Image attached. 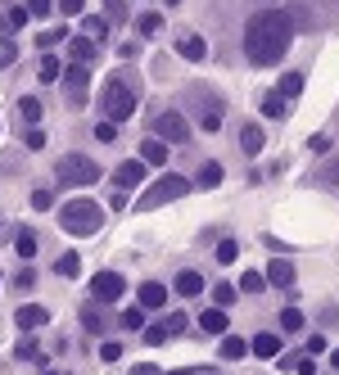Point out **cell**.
Masks as SVG:
<instances>
[{
	"instance_id": "cell-1",
	"label": "cell",
	"mask_w": 339,
	"mask_h": 375,
	"mask_svg": "<svg viewBox=\"0 0 339 375\" xmlns=\"http://www.w3.org/2000/svg\"><path fill=\"white\" fill-rule=\"evenodd\" d=\"M289 41H294V14H285V9H258L245 27V54H249L254 68L280 64Z\"/></svg>"
},
{
	"instance_id": "cell-2",
	"label": "cell",
	"mask_w": 339,
	"mask_h": 375,
	"mask_svg": "<svg viewBox=\"0 0 339 375\" xmlns=\"http://www.w3.org/2000/svg\"><path fill=\"white\" fill-rule=\"evenodd\" d=\"M136 104H140V82L131 73H113L100 91V113L109 122H127L136 113Z\"/></svg>"
},
{
	"instance_id": "cell-3",
	"label": "cell",
	"mask_w": 339,
	"mask_h": 375,
	"mask_svg": "<svg viewBox=\"0 0 339 375\" xmlns=\"http://www.w3.org/2000/svg\"><path fill=\"white\" fill-rule=\"evenodd\" d=\"M59 226L68 235H95V230L104 226V208L95 204V199H68L59 208Z\"/></svg>"
},
{
	"instance_id": "cell-4",
	"label": "cell",
	"mask_w": 339,
	"mask_h": 375,
	"mask_svg": "<svg viewBox=\"0 0 339 375\" xmlns=\"http://www.w3.org/2000/svg\"><path fill=\"white\" fill-rule=\"evenodd\" d=\"M55 177H59V186H95L100 181V163L86 159V154H64L55 163Z\"/></svg>"
},
{
	"instance_id": "cell-5",
	"label": "cell",
	"mask_w": 339,
	"mask_h": 375,
	"mask_svg": "<svg viewBox=\"0 0 339 375\" xmlns=\"http://www.w3.org/2000/svg\"><path fill=\"white\" fill-rule=\"evenodd\" d=\"M181 195H190V181L186 177H177V172H172V177H159L140 199H136V213H150V208L172 204V199H181Z\"/></svg>"
},
{
	"instance_id": "cell-6",
	"label": "cell",
	"mask_w": 339,
	"mask_h": 375,
	"mask_svg": "<svg viewBox=\"0 0 339 375\" xmlns=\"http://www.w3.org/2000/svg\"><path fill=\"white\" fill-rule=\"evenodd\" d=\"M154 136H159L163 145H168V140L172 145H186L190 140V122L181 118L177 109H163V113H154Z\"/></svg>"
},
{
	"instance_id": "cell-7",
	"label": "cell",
	"mask_w": 339,
	"mask_h": 375,
	"mask_svg": "<svg viewBox=\"0 0 339 375\" xmlns=\"http://www.w3.org/2000/svg\"><path fill=\"white\" fill-rule=\"evenodd\" d=\"M86 91H91V68H86V64H68V68H64V95H68V104L82 109Z\"/></svg>"
},
{
	"instance_id": "cell-8",
	"label": "cell",
	"mask_w": 339,
	"mask_h": 375,
	"mask_svg": "<svg viewBox=\"0 0 339 375\" xmlns=\"http://www.w3.org/2000/svg\"><path fill=\"white\" fill-rule=\"evenodd\" d=\"M122 290H127V281H122L118 272H100V276L91 281V299H95V303H118Z\"/></svg>"
},
{
	"instance_id": "cell-9",
	"label": "cell",
	"mask_w": 339,
	"mask_h": 375,
	"mask_svg": "<svg viewBox=\"0 0 339 375\" xmlns=\"http://www.w3.org/2000/svg\"><path fill=\"white\" fill-rule=\"evenodd\" d=\"M140 181H145V163L140 159H127V163L113 168V186L118 190H131V186H140Z\"/></svg>"
},
{
	"instance_id": "cell-10",
	"label": "cell",
	"mask_w": 339,
	"mask_h": 375,
	"mask_svg": "<svg viewBox=\"0 0 339 375\" xmlns=\"http://www.w3.org/2000/svg\"><path fill=\"white\" fill-rule=\"evenodd\" d=\"M263 276H267V285H276V290H289V285H294V263H289V258H271Z\"/></svg>"
},
{
	"instance_id": "cell-11",
	"label": "cell",
	"mask_w": 339,
	"mask_h": 375,
	"mask_svg": "<svg viewBox=\"0 0 339 375\" xmlns=\"http://www.w3.org/2000/svg\"><path fill=\"white\" fill-rule=\"evenodd\" d=\"M14 321H18V330H23V334H32V330H41V325L50 321V312H45L41 303H27V307H18Z\"/></svg>"
},
{
	"instance_id": "cell-12",
	"label": "cell",
	"mask_w": 339,
	"mask_h": 375,
	"mask_svg": "<svg viewBox=\"0 0 339 375\" xmlns=\"http://www.w3.org/2000/svg\"><path fill=\"white\" fill-rule=\"evenodd\" d=\"M263 145H267L263 127H258V122H245V127H240V154L254 159V154H263Z\"/></svg>"
},
{
	"instance_id": "cell-13",
	"label": "cell",
	"mask_w": 339,
	"mask_h": 375,
	"mask_svg": "<svg viewBox=\"0 0 339 375\" xmlns=\"http://www.w3.org/2000/svg\"><path fill=\"white\" fill-rule=\"evenodd\" d=\"M177 54H181V59H190V64H199L203 54H208V41H203L199 32H186V36H177Z\"/></svg>"
},
{
	"instance_id": "cell-14",
	"label": "cell",
	"mask_w": 339,
	"mask_h": 375,
	"mask_svg": "<svg viewBox=\"0 0 339 375\" xmlns=\"http://www.w3.org/2000/svg\"><path fill=\"white\" fill-rule=\"evenodd\" d=\"M136 303H140V307H163V303H168V285L145 281L140 290H136Z\"/></svg>"
},
{
	"instance_id": "cell-15",
	"label": "cell",
	"mask_w": 339,
	"mask_h": 375,
	"mask_svg": "<svg viewBox=\"0 0 339 375\" xmlns=\"http://www.w3.org/2000/svg\"><path fill=\"white\" fill-rule=\"evenodd\" d=\"M140 163H145V168H163V163H168V145H163L159 136H150L140 145Z\"/></svg>"
},
{
	"instance_id": "cell-16",
	"label": "cell",
	"mask_w": 339,
	"mask_h": 375,
	"mask_svg": "<svg viewBox=\"0 0 339 375\" xmlns=\"http://www.w3.org/2000/svg\"><path fill=\"white\" fill-rule=\"evenodd\" d=\"M249 353H258V358H280V334H271V330L254 334V339H249Z\"/></svg>"
},
{
	"instance_id": "cell-17",
	"label": "cell",
	"mask_w": 339,
	"mask_h": 375,
	"mask_svg": "<svg viewBox=\"0 0 339 375\" xmlns=\"http://www.w3.org/2000/svg\"><path fill=\"white\" fill-rule=\"evenodd\" d=\"M199 127L203 131H217L222 127V100H212V95H208V100H199Z\"/></svg>"
},
{
	"instance_id": "cell-18",
	"label": "cell",
	"mask_w": 339,
	"mask_h": 375,
	"mask_svg": "<svg viewBox=\"0 0 339 375\" xmlns=\"http://www.w3.org/2000/svg\"><path fill=\"white\" fill-rule=\"evenodd\" d=\"M199 330L203 334H226V307H203Z\"/></svg>"
},
{
	"instance_id": "cell-19",
	"label": "cell",
	"mask_w": 339,
	"mask_h": 375,
	"mask_svg": "<svg viewBox=\"0 0 339 375\" xmlns=\"http://www.w3.org/2000/svg\"><path fill=\"white\" fill-rule=\"evenodd\" d=\"M68 54H73V64H91L95 59V41L91 36H68Z\"/></svg>"
},
{
	"instance_id": "cell-20",
	"label": "cell",
	"mask_w": 339,
	"mask_h": 375,
	"mask_svg": "<svg viewBox=\"0 0 339 375\" xmlns=\"http://www.w3.org/2000/svg\"><path fill=\"white\" fill-rule=\"evenodd\" d=\"M177 294H181V299H195V294H203V276H199V272H177Z\"/></svg>"
},
{
	"instance_id": "cell-21",
	"label": "cell",
	"mask_w": 339,
	"mask_h": 375,
	"mask_svg": "<svg viewBox=\"0 0 339 375\" xmlns=\"http://www.w3.org/2000/svg\"><path fill=\"white\" fill-rule=\"evenodd\" d=\"M82 36H91V41L100 45L104 36H109V18H100V14H86V18H82Z\"/></svg>"
},
{
	"instance_id": "cell-22",
	"label": "cell",
	"mask_w": 339,
	"mask_h": 375,
	"mask_svg": "<svg viewBox=\"0 0 339 375\" xmlns=\"http://www.w3.org/2000/svg\"><path fill=\"white\" fill-rule=\"evenodd\" d=\"M27 18H32V14H27V5H23V9H9V14L0 18V36H9V32H23V27H27Z\"/></svg>"
},
{
	"instance_id": "cell-23",
	"label": "cell",
	"mask_w": 339,
	"mask_h": 375,
	"mask_svg": "<svg viewBox=\"0 0 339 375\" xmlns=\"http://www.w3.org/2000/svg\"><path fill=\"white\" fill-rule=\"evenodd\" d=\"M14 253L32 263V258H36V230H27V226L18 230V235H14Z\"/></svg>"
},
{
	"instance_id": "cell-24",
	"label": "cell",
	"mask_w": 339,
	"mask_h": 375,
	"mask_svg": "<svg viewBox=\"0 0 339 375\" xmlns=\"http://www.w3.org/2000/svg\"><path fill=\"white\" fill-rule=\"evenodd\" d=\"M18 118H23L27 127H36V122H41V100H36V95H23V100H18Z\"/></svg>"
},
{
	"instance_id": "cell-25",
	"label": "cell",
	"mask_w": 339,
	"mask_h": 375,
	"mask_svg": "<svg viewBox=\"0 0 339 375\" xmlns=\"http://www.w3.org/2000/svg\"><path fill=\"white\" fill-rule=\"evenodd\" d=\"M55 272H59V276H64V281H73V276H77V272H82V258H77V253H73V249H68V253H59V258H55Z\"/></svg>"
},
{
	"instance_id": "cell-26",
	"label": "cell",
	"mask_w": 339,
	"mask_h": 375,
	"mask_svg": "<svg viewBox=\"0 0 339 375\" xmlns=\"http://www.w3.org/2000/svg\"><path fill=\"white\" fill-rule=\"evenodd\" d=\"M276 91H280V100H298V91H303V73H285Z\"/></svg>"
},
{
	"instance_id": "cell-27",
	"label": "cell",
	"mask_w": 339,
	"mask_h": 375,
	"mask_svg": "<svg viewBox=\"0 0 339 375\" xmlns=\"http://www.w3.org/2000/svg\"><path fill=\"white\" fill-rule=\"evenodd\" d=\"M245 353H249V344L240 339V334H222V358H226V362L245 358Z\"/></svg>"
},
{
	"instance_id": "cell-28",
	"label": "cell",
	"mask_w": 339,
	"mask_h": 375,
	"mask_svg": "<svg viewBox=\"0 0 339 375\" xmlns=\"http://www.w3.org/2000/svg\"><path fill=\"white\" fill-rule=\"evenodd\" d=\"M36 77H41V82H59V77H64V64L55 59V54H45V59L36 64Z\"/></svg>"
},
{
	"instance_id": "cell-29",
	"label": "cell",
	"mask_w": 339,
	"mask_h": 375,
	"mask_svg": "<svg viewBox=\"0 0 339 375\" xmlns=\"http://www.w3.org/2000/svg\"><path fill=\"white\" fill-rule=\"evenodd\" d=\"M195 186H203V190L222 186V163H203V168H199V177H195Z\"/></svg>"
},
{
	"instance_id": "cell-30",
	"label": "cell",
	"mask_w": 339,
	"mask_h": 375,
	"mask_svg": "<svg viewBox=\"0 0 339 375\" xmlns=\"http://www.w3.org/2000/svg\"><path fill=\"white\" fill-rule=\"evenodd\" d=\"M263 113H267V118H285L289 100H280V91H271V95H263Z\"/></svg>"
},
{
	"instance_id": "cell-31",
	"label": "cell",
	"mask_w": 339,
	"mask_h": 375,
	"mask_svg": "<svg viewBox=\"0 0 339 375\" xmlns=\"http://www.w3.org/2000/svg\"><path fill=\"white\" fill-rule=\"evenodd\" d=\"M82 325H86V330H91V334H100L104 325H109V316H104L100 307H82Z\"/></svg>"
},
{
	"instance_id": "cell-32",
	"label": "cell",
	"mask_w": 339,
	"mask_h": 375,
	"mask_svg": "<svg viewBox=\"0 0 339 375\" xmlns=\"http://www.w3.org/2000/svg\"><path fill=\"white\" fill-rule=\"evenodd\" d=\"M280 330L298 334V330H303V312H298V307H285V312H280Z\"/></svg>"
},
{
	"instance_id": "cell-33",
	"label": "cell",
	"mask_w": 339,
	"mask_h": 375,
	"mask_svg": "<svg viewBox=\"0 0 339 375\" xmlns=\"http://www.w3.org/2000/svg\"><path fill=\"white\" fill-rule=\"evenodd\" d=\"M240 290H245V294H263L267 290V276L263 272H245V276H240Z\"/></svg>"
},
{
	"instance_id": "cell-34",
	"label": "cell",
	"mask_w": 339,
	"mask_h": 375,
	"mask_svg": "<svg viewBox=\"0 0 339 375\" xmlns=\"http://www.w3.org/2000/svg\"><path fill=\"white\" fill-rule=\"evenodd\" d=\"M59 41H68V32H64V27H45V32L36 36V45H41V50H55Z\"/></svg>"
},
{
	"instance_id": "cell-35",
	"label": "cell",
	"mask_w": 339,
	"mask_h": 375,
	"mask_svg": "<svg viewBox=\"0 0 339 375\" xmlns=\"http://www.w3.org/2000/svg\"><path fill=\"white\" fill-rule=\"evenodd\" d=\"M236 258H240V244H236V240H217V263L231 267Z\"/></svg>"
},
{
	"instance_id": "cell-36",
	"label": "cell",
	"mask_w": 339,
	"mask_h": 375,
	"mask_svg": "<svg viewBox=\"0 0 339 375\" xmlns=\"http://www.w3.org/2000/svg\"><path fill=\"white\" fill-rule=\"evenodd\" d=\"M118 321L127 325V330H145V307H140V303H136V307H127V312H122Z\"/></svg>"
},
{
	"instance_id": "cell-37",
	"label": "cell",
	"mask_w": 339,
	"mask_h": 375,
	"mask_svg": "<svg viewBox=\"0 0 339 375\" xmlns=\"http://www.w3.org/2000/svg\"><path fill=\"white\" fill-rule=\"evenodd\" d=\"M95 140H100V145H113V140H118V122H95Z\"/></svg>"
},
{
	"instance_id": "cell-38",
	"label": "cell",
	"mask_w": 339,
	"mask_h": 375,
	"mask_svg": "<svg viewBox=\"0 0 339 375\" xmlns=\"http://www.w3.org/2000/svg\"><path fill=\"white\" fill-rule=\"evenodd\" d=\"M140 334H145V344H150V348H159V344H163V339H168V334H172V330H168V325H163V321H159V325H145V330H140Z\"/></svg>"
},
{
	"instance_id": "cell-39",
	"label": "cell",
	"mask_w": 339,
	"mask_h": 375,
	"mask_svg": "<svg viewBox=\"0 0 339 375\" xmlns=\"http://www.w3.org/2000/svg\"><path fill=\"white\" fill-rule=\"evenodd\" d=\"M236 285H212V303H217V307H231V303H236Z\"/></svg>"
},
{
	"instance_id": "cell-40",
	"label": "cell",
	"mask_w": 339,
	"mask_h": 375,
	"mask_svg": "<svg viewBox=\"0 0 339 375\" xmlns=\"http://www.w3.org/2000/svg\"><path fill=\"white\" fill-rule=\"evenodd\" d=\"M14 358H23V362H45V353L36 348L32 339H23V344H18V348H14Z\"/></svg>"
},
{
	"instance_id": "cell-41",
	"label": "cell",
	"mask_w": 339,
	"mask_h": 375,
	"mask_svg": "<svg viewBox=\"0 0 339 375\" xmlns=\"http://www.w3.org/2000/svg\"><path fill=\"white\" fill-rule=\"evenodd\" d=\"M136 27H140V36H159L163 32V18L159 14H140V23H136Z\"/></svg>"
},
{
	"instance_id": "cell-42",
	"label": "cell",
	"mask_w": 339,
	"mask_h": 375,
	"mask_svg": "<svg viewBox=\"0 0 339 375\" xmlns=\"http://www.w3.org/2000/svg\"><path fill=\"white\" fill-rule=\"evenodd\" d=\"M14 59H18V45H14V36H0V68H9Z\"/></svg>"
},
{
	"instance_id": "cell-43",
	"label": "cell",
	"mask_w": 339,
	"mask_h": 375,
	"mask_svg": "<svg viewBox=\"0 0 339 375\" xmlns=\"http://www.w3.org/2000/svg\"><path fill=\"white\" fill-rule=\"evenodd\" d=\"M23 145L27 149H45V131L41 127H23Z\"/></svg>"
},
{
	"instance_id": "cell-44",
	"label": "cell",
	"mask_w": 339,
	"mask_h": 375,
	"mask_svg": "<svg viewBox=\"0 0 339 375\" xmlns=\"http://www.w3.org/2000/svg\"><path fill=\"white\" fill-rule=\"evenodd\" d=\"M32 208H36V213H50V208H55V195H50V190H32Z\"/></svg>"
},
{
	"instance_id": "cell-45",
	"label": "cell",
	"mask_w": 339,
	"mask_h": 375,
	"mask_svg": "<svg viewBox=\"0 0 339 375\" xmlns=\"http://www.w3.org/2000/svg\"><path fill=\"white\" fill-rule=\"evenodd\" d=\"M50 9H55V0H27V14L32 18H45Z\"/></svg>"
},
{
	"instance_id": "cell-46",
	"label": "cell",
	"mask_w": 339,
	"mask_h": 375,
	"mask_svg": "<svg viewBox=\"0 0 339 375\" xmlns=\"http://www.w3.org/2000/svg\"><path fill=\"white\" fill-rule=\"evenodd\" d=\"M322 186H339V159H335V163H326V168H322Z\"/></svg>"
},
{
	"instance_id": "cell-47",
	"label": "cell",
	"mask_w": 339,
	"mask_h": 375,
	"mask_svg": "<svg viewBox=\"0 0 339 375\" xmlns=\"http://www.w3.org/2000/svg\"><path fill=\"white\" fill-rule=\"evenodd\" d=\"M14 285H18V290H32V285H36V272H32V267H23V272L14 276Z\"/></svg>"
},
{
	"instance_id": "cell-48",
	"label": "cell",
	"mask_w": 339,
	"mask_h": 375,
	"mask_svg": "<svg viewBox=\"0 0 339 375\" xmlns=\"http://www.w3.org/2000/svg\"><path fill=\"white\" fill-rule=\"evenodd\" d=\"M82 9H86V0H59V14H64V18L82 14Z\"/></svg>"
},
{
	"instance_id": "cell-49",
	"label": "cell",
	"mask_w": 339,
	"mask_h": 375,
	"mask_svg": "<svg viewBox=\"0 0 339 375\" xmlns=\"http://www.w3.org/2000/svg\"><path fill=\"white\" fill-rule=\"evenodd\" d=\"M104 9H109V18H127V0H104Z\"/></svg>"
},
{
	"instance_id": "cell-50",
	"label": "cell",
	"mask_w": 339,
	"mask_h": 375,
	"mask_svg": "<svg viewBox=\"0 0 339 375\" xmlns=\"http://www.w3.org/2000/svg\"><path fill=\"white\" fill-rule=\"evenodd\" d=\"M163 325H168L172 334H181V330H186V312H172V316H168V321H163Z\"/></svg>"
},
{
	"instance_id": "cell-51",
	"label": "cell",
	"mask_w": 339,
	"mask_h": 375,
	"mask_svg": "<svg viewBox=\"0 0 339 375\" xmlns=\"http://www.w3.org/2000/svg\"><path fill=\"white\" fill-rule=\"evenodd\" d=\"M100 358L104 362H118L122 358V344H100Z\"/></svg>"
},
{
	"instance_id": "cell-52",
	"label": "cell",
	"mask_w": 339,
	"mask_h": 375,
	"mask_svg": "<svg viewBox=\"0 0 339 375\" xmlns=\"http://www.w3.org/2000/svg\"><path fill=\"white\" fill-rule=\"evenodd\" d=\"M308 149H312V154H331V136H312V140H308Z\"/></svg>"
},
{
	"instance_id": "cell-53",
	"label": "cell",
	"mask_w": 339,
	"mask_h": 375,
	"mask_svg": "<svg viewBox=\"0 0 339 375\" xmlns=\"http://www.w3.org/2000/svg\"><path fill=\"white\" fill-rule=\"evenodd\" d=\"M294 371L298 375H317V362L312 358H294Z\"/></svg>"
},
{
	"instance_id": "cell-54",
	"label": "cell",
	"mask_w": 339,
	"mask_h": 375,
	"mask_svg": "<svg viewBox=\"0 0 339 375\" xmlns=\"http://www.w3.org/2000/svg\"><path fill=\"white\" fill-rule=\"evenodd\" d=\"M131 375H163V371H159V367H154V362H140V367H136Z\"/></svg>"
},
{
	"instance_id": "cell-55",
	"label": "cell",
	"mask_w": 339,
	"mask_h": 375,
	"mask_svg": "<svg viewBox=\"0 0 339 375\" xmlns=\"http://www.w3.org/2000/svg\"><path fill=\"white\" fill-rule=\"evenodd\" d=\"M177 375H222V371H177Z\"/></svg>"
},
{
	"instance_id": "cell-56",
	"label": "cell",
	"mask_w": 339,
	"mask_h": 375,
	"mask_svg": "<svg viewBox=\"0 0 339 375\" xmlns=\"http://www.w3.org/2000/svg\"><path fill=\"white\" fill-rule=\"evenodd\" d=\"M331 367H335V371H339V348H335V353H331Z\"/></svg>"
},
{
	"instance_id": "cell-57",
	"label": "cell",
	"mask_w": 339,
	"mask_h": 375,
	"mask_svg": "<svg viewBox=\"0 0 339 375\" xmlns=\"http://www.w3.org/2000/svg\"><path fill=\"white\" fill-rule=\"evenodd\" d=\"M50 375H68V371H50Z\"/></svg>"
},
{
	"instance_id": "cell-58",
	"label": "cell",
	"mask_w": 339,
	"mask_h": 375,
	"mask_svg": "<svg viewBox=\"0 0 339 375\" xmlns=\"http://www.w3.org/2000/svg\"><path fill=\"white\" fill-rule=\"evenodd\" d=\"M168 5H177V0H168Z\"/></svg>"
}]
</instances>
